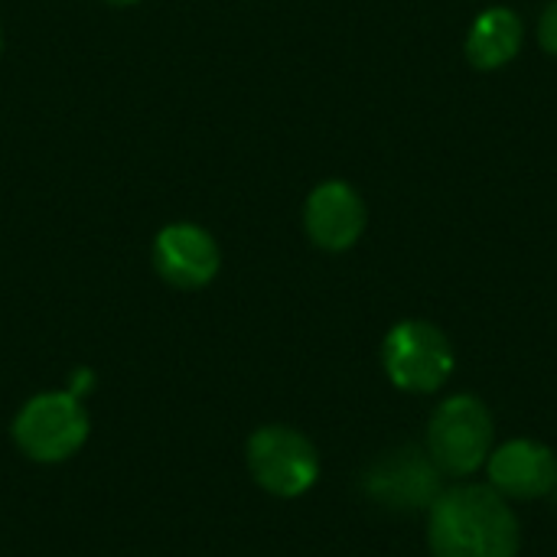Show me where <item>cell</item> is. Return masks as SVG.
Masks as SVG:
<instances>
[{
  "mask_svg": "<svg viewBox=\"0 0 557 557\" xmlns=\"http://www.w3.org/2000/svg\"><path fill=\"white\" fill-rule=\"evenodd\" d=\"M104 3H111V7H134V3H140V0H104Z\"/></svg>",
  "mask_w": 557,
  "mask_h": 557,
  "instance_id": "7c38bea8",
  "label": "cell"
},
{
  "mask_svg": "<svg viewBox=\"0 0 557 557\" xmlns=\"http://www.w3.org/2000/svg\"><path fill=\"white\" fill-rule=\"evenodd\" d=\"M153 271L173 290H202L215 281L222 268V248L209 228L199 222H170L157 232Z\"/></svg>",
  "mask_w": 557,
  "mask_h": 557,
  "instance_id": "52a82bcc",
  "label": "cell"
},
{
  "mask_svg": "<svg viewBox=\"0 0 557 557\" xmlns=\"http://www.w3.org/2000/svg\"><path fill=\"white\" fill-rule=\"evenodd\" d=\"M486 486L509 503L548 499L557 490V454L535 437L496 444L486 460Z\"/></svg>",
  "mask_w": 557,
  "mask_h": 557,
  "instance_id": "9c48e42d",
  "label": "cell"
},
{
  "mask_svg": "<svg viewBox=\"0 0 557 557\" xmlns=\"http://www.w3.org/2000/svg\"><path fill=\"white\" fill-rule=\"evenodd\" d=\"M0 55H3V26H0Z\"/></svg>",
  "mask_w": 557,
  "mask_h": 557,
  "instance_id": "4fadbf2b",
  "label": "cell"
},
{
  "mask_svg": "<svg viewBox=\"0 0 557 557\" xmlns=\"http://www.w3.org/2000/svg\"><path fill=\"white\" fill-rule=\"evenodd\" d=\"M447 476L437 470L431 454L418 444H401L385 450L362 473V493L395 516H418L434 506L444 493Z\"/></svg>",
  "mask_w": 557,
  "mask_h": 557,
  "instance_id": "8992f818",
  "label": "cell"
},
{
  "mask_svg": "<svg viewBox=\"0 0 557 557\" xmlns=\"http://www.w3.org/2000/svg\"><path fill=\"white\" fill-rule=\"evenodd\" d=\"M369 228V206L362 193L346 180H323L304 199V232L326 251L343 255L362 242Z\"/></svg>",
  "mask_w": 557,
  "mask_h": 557,
  "instance_id": "ba28073f",
  "label": "cell"
},
{
  "mask_svg": "<svg viewBox=\"0 0 557 557\" xmlns=\"http://www.w3.org/2000/svg\"><path fill=\"white\" fill-rule=\"evenodd\" d=\"M428 516L431 557H519L522 525L509 499L486 483H450Z\"/></svg>",
  "mask_w": 557,
  "mask_h": 557,
  "instance_id": "6da1fadb",
  "label": "cell"
},
{
  "mask_svg": "<svg viewBox=\"0 0 557 557\" xmlns=\"http://www.w3.org/2000/svg\"><path fill=\"white\" fill-rule=\"evenodd\" d=\"M245 460L251 480L277 499H297L320 480V450L304 431L287 424L258 428L248 437Z\"/></svg>",
  "mask_w": 557,
  "mask_h": 557,
  "instance_id": "5b68a950",
  "label": "cell"
},
{
  "mask_svg": "<svg viewBox=\"0 0 557 557\" xmlns=\"http://www.w3.org/2000/svg\"><path fill=\"white\" fill-rule=\"evenodd\" d=\"M493 447H496V418L480 395L457 392L431 411L424 431V450L431 454V460L447 480L460 483L476 476L486 467Z\"/></svg>",
  "mask_w": 557,
  "mask_h": 557,
  "instance_id": "7a4b0ae2",
  "label": "cell"
},
{
  "mask_svg": "<svg viewBox=\"0 0 557 557\" xmlns=\"http://www.w3.org/2000/svg\"><path fill=\"white\" fill-rule=\"evenodd\" d=\"M379 359L385 379L405 395H434L450 382L457 369V349L450 336L421 317L398 320L385 333Z\"/></svg>",
  "mask_w": 557,
  "mask_h": 557,
  "instance_id": "3957f363",
  "label": "cell"
},
{
  "mask_svg": "<svg viewBox=\"0 0 557 557\" xmlns=\"http://www.w3.org/2000/svg\"><path fill=\"white\" fill-rule=\"evenodd\" d=\"M525 46V20L506 3L483 7L463 39V55L476 72H499L519 59Z\"/></svg>",
  "mask_w": 557,
  "mask_h": 557,
  "instance_id": "30bf717a",
  "label": "cell"
},
{
  "mask_svg": "<svg viewBox=\"0 0 557 557\" xmlns=\"http://www.w3.org/2000/svg\"><path fill=\"white\" fill-rule=\"evenodd\" d=\"M535 42L545 55L557 59V0H548L535 20Z\"/></svg>",
  "mask_w": 557,
  "mask_h": 557,
  "instance_id": "8fae6325",
  "label": "cell"
},
{
  "mask_svg": "<svg viewBox=\"0 0 557 557\" xmlns=\"http://www.w3.org/2000/svg\"><path fill=\"white\" fill-rule=\"evenodd\" d=\"M88 441V411L72 392L33 395L13 418V444L36 463H62Z\"/></svg>",
  "mask_w": 557,
  "mask_h": 557,
  "instance_id": "277c9868",
  "label": "cell"
}]
</instances>
